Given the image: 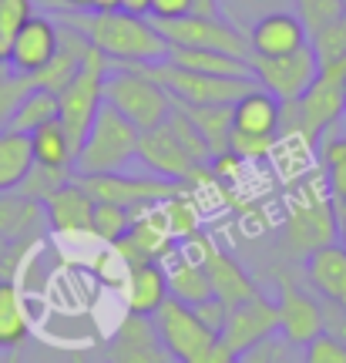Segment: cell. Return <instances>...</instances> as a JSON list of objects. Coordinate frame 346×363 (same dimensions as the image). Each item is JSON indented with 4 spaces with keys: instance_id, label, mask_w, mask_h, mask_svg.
I'll return each instance as SVG.
<instances>
[{
    "instance_id": "cell-54",
    "label": "cell",
    "mask_w": 346,
    "mask_h": 363,
    "mask_svg": "<svg viewBox=\"0 0 346 363\" xmlns=\"http://www.w3.org/2000/svg\"><path fill=\"white\" fill-rule=\"evenodd\" d=\"M4 363H21V350H11V353H7V360H4Z\"/></svg>"
},
{
    "instance_id": "cell-18",
    "label": "cell",
    "mask_w": 346,
    "mask_h": 363,
    "mask_svg": "<svg viewBox=\"0 0 346 363\" xmlns=\"http://www.w3.org/2000/svg\"><path fill=\"white\" fill-rule=\"evenodd\" d=\"M104 363H175V360L165 350L152 316L125 313V320L115 326L111 340L104 343Z\"/></svg>"
},
{
    "instance_id": "cell-13",
    "label": "cell",
    "mask_w": 346,
    "mask_h": 363,
    "mask_svg": "<svg viewBox=\"0 0 346 363\" xmlns=\"http://www.w3.org/2000/svg\"><path fill=\"white\" fill-rule=\"evenodd\" d=\"M276 316H279V337L289 347H306L309 340L323 333V306L316 293L289 279V272H276Z\"/></svg>"
},
{
    "instance_id": "cell-5",
    "label": "cell",
    "mask_w": 346,
    "mask_h": 363,
    "mask_svg": "<svg viewBox=\"0 0 346 363\" xmlns=\"http://www.w3.org/2000/svg\"><path fill=\"white\" fill-rule=\"evenodd\" d=\"M343 118V81L330 74H316L296 101H282L279 138H303L320 142L326 131H333Z\"/></svg>"
},
{
    "instance_id": "cell-8",
    "label": "cell",
    "mask_w": 346,
    "mask_h": 363,
    "mask_svg": "<svg viewBox=\"0 0 346 363\" xmlns=\"http://www.w3.org/2000/svg\"><path fill=\"white\" fill-rule=\"evenodd\" d=\"M182 252H189L192 259L202 262V269L208 276V286H212V296L222 306H239L245 299H252L256 293H262V286L249 276V269H245L242 262L235 259L229 249L218 246L216 239H208L206 233L185 239Z\"/></svg>"
},
{
    "instance_id": "cell-33",
    "label": "cell",
    "mask_w": 346,
    "mask_h": 363,
    "mask_svg": "<svg viewBox=\"0 0 346 363\" xmlns=\"http://www.w3.org/2000/svg\"><path fill=\"white\" fill-rule=\"evenodd\" d=\"M54 118H57V94L48 88H30L24 98H21V104L13 108L7 128L30 135V131H38L40 125L54 121Z\"/></svg>"
},
{
    "instance_id": "cell-30",
    "label": "cell",
    "mask_w": 346,
    "mask_h": 363,
    "mask_svg": "<svg viewBox=\"0 0 346 363\" xmlns=\"http://www.w3.org/2000/svg\"><path fill=\"white\" fill-rule=\"evenodd\" d=\"M30 169H34L30 135L0 128V192H17Z\"/></svg>"
},
{
    "instance_id": "cell-53",
    "label": "cell",
    "mask_w": 346,
    "mask_h": 363,
    "mask_svg": "<svg viewBox=\"0 0 346 363\" xmlns=\"http://www.w3.org/2000/svg\"><path fill=\"white\" fill-rule=\"evenodd\" d=\"M67 363H91V360H88V353H84V350H74Z\"/></svg>"
},
{
    "instance_id": "cell-47",
    "label": "cell",
    "mask_w": 346,
    "mask_h": 363,
    "mask_svg": "<svg viewBox=\"0 0 346 363\" xmlns=\"http://www.w3.org/2000/svg\"><path fill=\"white\" fill-rule=\"evenodd\" d=\"M192 363H235V357H232L229 347H225V343L218 340V343H212L206 353H199Z\"/></svg>"
},
{
    "instance_id": "cell-24",
    "label": "cell",
    "mask_w": 346,
    "mask_h": 363,
    "mask_svg": "<svg viewBox=\"0 0 346 363\" xmlns=\"http://www.w3.org/2000/svg\"><path fill=\"white\" fill-rule=\"evenodd\" d=\"M279 115L282 101L256 84L232 104V128L245 131V135H276L279 138Z\"/></svg>"
},
{
    "instance_id": "cell-35",
    "label": "cell",
    "mask_w": 346,
    "mask_h": 363,
    "mask_svg": "<svg viewBox=\"0 0 346 363\" xmlns=\"http://www.w3.org/2000/svg\"><path fill=\"white\" fill-rule=\"evenodd\" d=\"M158 208H162V216H165L172 235H175V239H182V242L202 233V208H199V202H195L192 189H185V192L165 199Z\"/></svg>"
},
{
    "instance_id": "cell-10",
    "label": "cell",
    "mask_w": 346,
    "mask_h": 363,
    "mask_svg": "<svg viewBox=\"0 0 346 363\" xmlns=\"http://www.w3.org/2000/svg\"><path fill=\"white\" fill-rule=\"evenodd\" d=\"M74 179L94 202H115V206H125V208L162 206L165 199L189 189L182 182H168V179H158V175H128V169L104 172V175H74Z\"/></svg>"
},
{
    "instance_id": "cell-9",
    "label": "cell",
    "mask_w": 346,
    "mask_h": 363,
    "mask_svg": "<svg viewBox=\"0 0 346 363\" xmlns=\"http://www.w3.org/2000/svg\"><path fill=\"white\" fill-rule=\"evenodd\" d=\"M138 162L145 169H152V175L158 179H168V182H182L189 189H206L212 185V172L208 165H199L182 142L172 135L168 125H158V128H148L138 135Z\"/></svg>"
},
{
    "instance_id": "cell-51",
    "label": "cell",
    "mask_w": 346,
    "mask_h": 363,
    "mask_svg": "<svg viewBox=\"0 0 346 363\" xmlns=\"http://www.w3.org/2000/svg\"><path fill=\"white\" fill-rule=\"evenodd\" d=\"M91 4H94V0H61V13H65V11L84 13V11H91Z\"/></svg>"
},
{
    "instance_id": "cell-52",
    "label": "cell",
    "mask_w": 346,
    "mask_h": 363,
    "mask_svg": "<svg viewBox=\"0 0 346 363\" xmlns=\"http://www.w3.org/2000/svg\"><path fill=\"white\" fill-rule=\"evenodd\" d=\"M91 11H121V0H94Z\"/></svg>"
},
{
    "instance_id": "cell-29",
    "label": "cell",
    "mask_w": 346,
    "mask_h": 363,
    "mask_svg": "<svg viewBox=\"0 0 346 363\" xmlns=\"http://www.w3.org/2000/svg\"><path fill=\"white\" fill-rule=\"evenodd\" d=\"M30 155L34 165L44 169H61V172H74V145L67 138L65 125L54 118L48 125H40L38 131H30Z\"/></svg>"
},
{
    "instance_id": "cell-45",
    "label": "cell",
    "mask_w": 346,
    "mask_h": 363,
    "mask_svg": "<svg viewBox=\"0 0 346 363\" xmlns=\"http://www.w3.org/2000/svg\"><path fill=\"white\" fill-rule=\"evenodd\" d=\"M192 13V0H152V21H179Z\"/></svg>"
},
{
    "instance_id": "cell-27",
    "label": "cell",
    "mask_w": 346,
    "mask_h": 363,
    "mask_svg": "<svg viewBox=\"0 0 346 363\" xmlns=\"http://www.w3.org/2000/svg\"><path fill=\"white\" fill-rule=\"evenodd\" d=\"M48 229L44 206L30 202L21 192H0V239H40Z\"/></svg>"
},
{
    "instance_id": "cell-37",
    "label": "cell",
    "mask_w": 346,
    "mask_h": 363,
    "mask_svg": "<svg viewBox=\"0 0 346 363\" xmlns=\"http://www.w3.org/2000/svg\"><path fill=\"white\" fill-rule=\"evenodd\" d=\"M168 128H172V135L182 142V148L189 152V155L199 162V165H208V158H212V148H208V142L202 138V131L192 125V118L182 111L179 104L172 108V115H168V121H165Z\"/></svg>"
},
{
    "instance_id": "cell-11",
    "label": "cell",
    "mask_w": 346,
    "mask_h": 363,
    "mask_svg": "<svg viewBox=\"0 0 346 363\" xmlns=\"http://www.w3.org/2000/svg\"><path fill=\"white\" fill-rule=\"evenodd\" d=\"M158 34L168 44L179 48H202V51H218L232 54V57H245L249 61V38L235 24H229L225 17H195L185 13L179 21H155Z\"/></svg>"
},
{
    "instance_id": "cell-6",
    "label": "cell",
    "mask_w": 346,
    "mask_h": 363,
    "mask_svg": "<svg viewBox=\"0 0 346 363\" xmlns=\"http://www.w3.org/2000/svg\"><path fill=\"white\" fill-rule=\"evenodd\" d=\"M108 67H111V61H108L101 51L88 48L84 65H81V71L74 74V81L57 94V121L65 125L67 138L74 145V152L81 148V142H84V135H88V128H91V121H94V115H98V108H101V101H104V78H108Z\"/></svg>"
},
{
    "instance_id": "cell-17",
    "label": "cell",
    "mask_w": 346,
    "mask_h": 363,
    "mask_svg": "<svg viewBox=\"0 0 346 363\" xmlns=\"http://www.w3.org/2000/svg\"><path fill=\"white\" fill-rule=\"evenodd\" d=\"M57 40H61V24L54 21L51 13H34V17L7 40V67L17 71V74H24V78H34L54 57Z\"/></svg>"
},
{
    "instance_id": "cell-46",
    "label": "cell",
    "mask_w": 346,
    "mask_h": 363,
    "mask_svg": "<svg viewBox=\"0 0 346 363\" xmlns=\"http://www.w3.org/2000/svg\"><path fill=\"white\" fill-rule=\"evenodd\" d=\"M195 313H199V320L208 326V330H222V323H225V313H229V306H222L216 296L212 299H206V303H199V306H192Z\"/></svg>"
},
{
    "instance_id": "cell-15",
    "label": "cell",
    "mask_w": 346,
    "mask_h": 363,
    "mask_svg": "<svg viewBox=\"0 0 346 363\" xmlns=\"http://www.w3.org/2000/svg\"><path fill=\"white\" fill-rule=\"evenodd\" d=\"M279 333V316H276V299L266 293H256L239 306H229L225 323L218 330V340L229 347V353L239 360L245 350H252L262 340H272Z\"/></svg>"
},
{
    "instance_id": "cell-19",
    "label": "cell",
    "mask_w": 346,
    "mask_h": 363,
    "mask_svg": "<svg viewBox=\"0 0 346 363\" xmlns=\"http://www.w3.org/2000/svg\"><path fill=\"white\" fill-rule=\"evenodd\" d=\"M245 38H249V51L259 54V57H286V54H293L309 44L303 21L289 11H276L259 17L256 24L245 30Z\"/></svg>"
},
{
    "instance_id": "cell-4",
    "label": "cell",
    "mask_w": 346,
    "mask_h": 363,
    "mask_svg": "<svg viewBox=\"0 0 346 363\" xmlns=\"http://www.w3.org/2000/svg\"><path fill=\"white\" fill-rule=\"evenodd\" d=\"M104 101L111 104L115 111H121L138 131L165 125L168 115H172V108H175L172 94H168L162 84H155L148 74H141L138 67H128V65L108 67Z\"/></svg>"
},
{
    "instance_id": "cell-3",
    "label": "cell",
    "mask_w": 346,
    "mask_h": 363,
    "mask_svg": "<svg viewBox=\"0 0 346 363\" xmlns=\"http://www.w3.org/2000/svg\"><path fill=\"white\" fill-rule=\"evenodd\" d=\"M138 135L141 131L128 118L101 101L98 115L91 121L84 142L77 148L74 175H104V172H125L138 158Z\"/></svg>"
},
{
    "instance_id": "cell-16",
    "label": "cell",
    "mask_w": 346,
    "mask_h": 363,
    "mask_svg": "<svg viewBox=\"0 0 346 363\" xmlns=\"http://www.w3.org/2000/svg\"><path fill=\"white\" fill-rule=\"evenodd\" d=\"M175 235L168 229L165 216L158 206H141V208H131V225L128 233L118 239L115 246V256L125 266H135V262H148V259H168L175 252Z\"/></svg>"
},
{
    "instance_id": "cell-58",
    "label": "cell",
    "mask_w": 346,
    "mask_h": 363,
    "mask_svg": "<svg viewBox=\"0 0 346 363\" xmlns=\"http://www.w3.org/2000/svg\"><path fill=\"white\" fill-rule=\"evenodd\" d=\"M343 7H346V0H343Z\"/></svg>"
},
{
    "instance_id": "cell-41",
    "label": "cell",
    "mask_w": 346,
    "mask_h": 363,
    "mask_svg": "<svg viewBox=\"0 0 346 363\" xmlns=\"http://www.w3.org/2000/svg\"><path fill=\"white\" fill-rule=\"evenodd\" d=\"M276 135H245V131H229V152L239 155L242 162H262L272 155Z\"/></svg>"
},
{
    "instance_id": "cell-44",
    "label": "cell",
    "mask_w": 346,
    "mask_h": 363,
    "mask_svg": "<svg viewBox=\"0 0 346 363\" xmlns=\"http://www.w3.org/2000/svg\"><path fill=\"white\" fill-rule=\"evenodd\" d=\"M235 363H282V347L276 340H262L252 350H245Z\"/></svg>"
},
{
    "instance_id": "cell-36",
    "label": "cell",
    "mask_w": 346,
    "mask_h": 363,
    "mask_svg": "<svg viewBox=\"0 0 346 363\" xmlns=\"http://www.w3.org/2000/svg\"><path fill=\"white\" fill-rule=\"evenodd\" d=\"M128 225H131V208L115 206V202H94V212H91V235L94 239L115 246L118 239L128 233Z\"/></svg>"
},
{
    "instance_id": "cell-2",
    "label": "cell",
    "mask_w": 346,
    "mask_h": 363,
    "mask_svg": "<svg viewBox=\"0 0 346 363\" xmlns=\"http://www.w3.org/2000/svg\"><path fill=\"white\" fill-rule=\"evenodd\" d=\"M330 242H340V229H336V208L326 192V182L313 179V175L293 179L289 199H286V216H282V252L289 259L303 262L309 252L330 246Z\"/></svg>"
},
{
    "instance_id": "cell-23",
    "label": "cell",
    "mask_w": 346,
    "mask_h": 363,
    "mask_svg": "<svg viewBox=\"0 0 346 363\" xmlns=\"http://www.w3.org/2000/svg\"><path fill=\"white\" fill-rule=\"evenodd\" d=\"M61 24V21H57ZM88 40H84V34H77L74 27L61 24V40H57V51H54V57L48 61V67L44 71H38L34 74V88H48L54 91V94H61V91L74 81V74L81 71V65H84V54H88Z\"/></svg>"
},
{
    "instance_id": "cell-39",
    "label": "cell",
    "mask_w": 346,
    "mask_h": 363,
    "mask_svg": "<svg viewBox=\"0 0 346 363\" xmlns=\"http://www.w3.org/2000/svg\"><path fill=\"white\" fill-rule=\"evenodd\" d=\"M293 4H296V17L306 27V34H316L320 27L333 24L336 17L346 13L343 0H293Z\"/></svg>"
},
{
    "instance_id": "cell-32",
    "label": "cell",
    "mask_w": 346,
    "mask_h": 363,
    "mask_svg": "<svg viewBox=\"0 0 346 363\" xmlns=\"http://www.w3.org/2000/svg\"><path fill=\"white\" fill-rule=\"evenodd\" d=\"M185 115L192 118V125L202 131L208 142L212 155L229 148V131H232V104H179Z\"/></svg>"
},
{
    "instance_id": "cell-26",
    "label": "cell",
    "mask_w": 346,
    "mask_h": 363,
    "mask_svg": "<svg viewBox=\"0 0 346 363\" xmlns=\"http://www.w3.org/2000/svg\"><path fill=\"white\" fill-rule=\"evenodd\" d=\"M30 337V313L17 279L0 276V353L21 350Z\"/></svg>"
},
{
    "instance_id": "cell-7",
    "label": "cell",
    "mask_w": 346,
    "mask_h": 363,
    "mask_svg": "<svg viewBox=\"0 0 346 363\" xmlns=\"http://www.w3.org/2000/svg\"><path fill=\"white\" fill-rule=\"evenodd\" d=\"M138 67L141 74H148L155 84L172 94L175 104H235L245 91L256 88V78H218V74H199V71H185L168 61L158 65H128Z\"/></svg>"
},
{
    "instance_id": "cell-34",
    "label": "cell",
    "mask_w": 346,
    "mask_h": 363,
    "mask_svg": "<svg viewBox=\"0 0 346 363\" xmlns=\"http://www.w3.org/2000/svg\"><path fill=\"white\" fill-rule=\"evenodd\" d=\"M320 165H323V182L333 202L346 199V138H340L333 131H326L320 138Z\"/></svg>"
},
{
    "instance_id": "cell-57",
    "label": "cell",
    "mask_w": 346,
    "mask_h": 363,
    "mask_svg": "<svg viewBox=\"0 0 346 363\" xmlns=\"http://www.w3.org/2000/svg\"><path fill=\"white\" fill-rule=\"evenodd\" d=\"M4 246H7V239H0V256H4Z\"/></svg>"
},
{
    "instance_id": "cell-25",
    "label": "cell",
    "mask_w": 346,
    "mask_h": 363,
    "mask_svg": "<svg viewBox=\"0 0 346 363\" xmlns=\"http://www.w3.org/2000/svg\"><path fill=\"white\" fill-rule=\"evenodd\" d=\"M165 262V279H168V296L185 303V306H199L212 299V286H208V276L202 269V262L192 259L189 252L175 249Z\"/></svg>"
},
{
    "instance_id": "cell-31",
    "label": "cell",
    "mask_w": 346,
    "mask_h": 363,
    "mask_svg": "<svg viewBox=\"0 0 346 363\" xmlns=\"http://www.w3.org/2000/svg\"><path fill=\"white\" fill-rule=\"evenodd\" d=\"M309 48L316 54L320 74L346 81V13L336 17L333 24L320 27L316 34H309Z\"/></svg>"
},
{
    "instance_id": "cell-38",
    "label": "cell",
    "mask_w": 346,
    "mask_h": 363,
    "mask_svg": "<svg viewBox=\"0 0 346 363\" xmlns=\"http://www.w3.org/2000/svg\"><path fill=\"white\" fill-rule=\"evenodd\" d=\"M74 179V172H61V169H44V165H34V169L27 172V179L21 182V189L17 192L30 199V202H44L54 189H61L65 182Z\"/></svg>"
},
{
    "instance_id": "cell-28",
    "label": "cell",
    "mask_w": 346,
    "mask_h": 363,
    "mask_svg": "<svg viewBox=\"0 0 346 363\" xmlns=\"http://www.w3.org/2000/svg\"><path fill=\"white\" fill-rule=\"evenodd\" d=\"M168 65L185 67V71H199V74H218V78H252L249 61L245 57H232V54L218 51H202V48H179L168 44L165 54Z\"/></svg>"
},
{
    "instance_id": "cell-48",
    "label": "cell",
    "mask_w": 346,
    "mask_h": 363,
    "mask_svg": "<svg viewBox=\"0 0 346 363\" xmlns=\"http://www.w3.org/2000/svg\"><path fill=\"white\" fill-rule=\"evenodd\" d=\"M195 17H222V0H192Z\"/></svg>"
},
{
    "instance_id": "cell-40",
    "label": "cell",
    "mask_w": 346,
    "mask_h": 363,
    "mask_svg": "<svg viewBox=\"0 0 346 363\" xmlns=\"http://www.w3.org/2000/svg\"><path fill=\"white\" fill-rule=\"evenodd\" d=\"M30 88H34V81H30V78H24V74L11 71V67H7V61L0 65V128H7L13 108L21 104V98H24Z\"/></svg>"
},
{
    "instance_id": "cell-14",
    "label": "cell",
    "mask_w": 346,
    "mask_h": 363,
    "mask_svg": "<svg viewBox=\"0 0 346 363\" xmlns=\"http://www.w3.org/2000/svg\"><path fill=\"white\" fill-rule=\"evenodd\" d=\"M249 71H252L259 88H266L272 98L296 101L316 81L320 65H316L313 48L306 44V48L286 54V57H259V54H249Z\"/></svg>"
},
{
    "instance_id": "cell-49",
    "label": "cell",
    "mask_w": 346,
    "mask_h": 363,
    "mask_svg": "<svg viewBox=\"0 0 346 363\" xmlns=\"http://www.w3.org/2000/svg\"><path fill=\"white\" fill-rule=\"evenodd\" d=\"M121 11L135 17H152V0H121Z\"/></svg>"
},
{
    "instance_id": "cell-20",
    "label": "cell",
    "mask_w": 346,
    "mask_h": 363,
    "mask_svg": "<svg viewBox=\"0 0 346 363\" xmlns=\"http://www.w3.org/2000/svg\"><path fill=\"white\" fill-rule=\"evenodd\" d=\"M40 206H44L48 229H54V233H61V235H91L94 199L77 185V179L65 182L61 189H54Z\"/></svg>"
},
{
    "instance_id": "cell-42",
    "label": "cell",
    "mask_w": 346,
    "mask_h": 363,
    "mask_svg": "<svg viewBox=\"0 0 346 363\" xmlns=\"http://www.w3.org/2000/svg\"><path fill=\"white\" fill-rule=\"evenodd\" d=\"M34 7H38L34 0H0V40H4V44L38 13Z\"/></svg>"
},
{
    "instance_id": "cell-55",
    "label": "cell",
    "mask_w": 346,
    "mask_h": 363,
    "mask_svg": "<svg viewBox=\"0 0 346 363\" xmlns=\"http://www.w3.org/2000/svg\"><path fill=\"white\" fill-rule=\"evenodd\" d=\"M4 61H7V44L0 40V65H4Z\"/></svg>"
},
{
    "instance_id": "cell-1",
    "label": "cell",
    "mask_w": 346,
    "mask_h": 363,
    "mask_svg": "<svg viewBox=\"0 0 346 363\" xmlns=\"http://www.w3.org/2000/svg\"><path fill=\"white\" fill-rule=\"evenodd\" d=\"M57 21L84 34V40L111 65H158L168 54V40L158 34L152 17H135L125 11H65L57 13Z\"/></svg>"
},
{
    "instance_id": "cell-22",
    "label": "cell",
    "mask_w": 346,
    "mask_h": 363,
    "mask_svg": "<svg viewBox=\"0 0 346 363\" xmlns=\"http://www.w3.org/2000/svg\"><path fill=\"white\" fill-rule=\"evenodd\" d=\"M125 306L135 316H155V310L168 299V279H165V262L148 259L135 262L125 272Z\"/></svg>"
},
{
    "instance_id": "cell-12",
    "label": "cell",
    "mask_w": 346,
    "mask_h": 363,
    "mask_svg": "<svg viewBox=\"0 0 346 363\" xmlns=\"http://www.w3.org/2000/svg\"><path fill=\"white\" fill-rule=\"evenodd\" d=\"M152 323L175 363H192L199 353H206L212 343H218L216 330H208L192 306H185V303H179L172 296L155 310Z\"/></svg>"
},
{
    "instance_id": "cell-56",
    "label": "cell",
    "mask_w": 346,
    "mask_h": 363,
    "mask_svg": "<svg viewBox=\"0 0 346 363\" xmlns=\"http://www.w3.org/2000/svg\"><path fill=\"white\" fill-rule=\"evenodd\" d=\"M343 118H346V81H343Z\"/></svg>"
},
{
    "instance_id": "cell-21",
    "label": "cell",
    "mask_w": 346,
    "mask_h": 363,
    "mask_svg": "<svg viewBox=\"0 0 346 363\" xmlns=\"http://www.w3.org/2000/svg\"><path fill=\"white\" fill-rule=\"evenodd\" d=\"M303 279L320 299H333L346 306V246L330 242V246L309 252L303 259Z\"/></svg>"
},
{
    "instance_id": "cell-50",
    "label": "cell",
    "mask_w": 346,
    "mask_h": 363,
    "mask_svg": "<svg viewBox=\"0 0 346 363\" xmlns=\"http://www.w3.org/2000/svg\"><path fill=\"white\" fill-rule=\"evenodd\" d=\"M333 208H336V229H340V242L346 246V199L333 202Z\"/></svg>"
},
{
    "instance_id": "cell-43",
    "label": "cell",
    "mask_w": 346,
    "mask_h": 363,
    "mask_svg": "<svg viewBox=\"0 0 346 363\" xmlns=\"http://www.w3.org/2000/svg\"><path fill=\"white\" fill-rule=\"evenodd\" d=\"M303 363H346V343L330 333H320L303 347Z\"/></svg>"
}]
</instances>
